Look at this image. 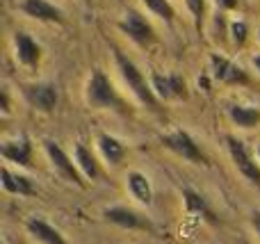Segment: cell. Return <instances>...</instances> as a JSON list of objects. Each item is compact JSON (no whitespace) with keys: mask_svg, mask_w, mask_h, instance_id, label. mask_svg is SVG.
Returning <instances> with one entry per match:
<instances>
[{"mask_svg":"<svg viewBox=\"0 0 260 244\" xmlns=\"http://www.w3.org/2000/svg\"><path fill=\"white\" fill-rule=\"evenodd\" d=\"M229 151H231V155H233V160H235L240 171H242L251 183L260 185V167L256 164V160L249 155L247 146H244L240 140H235V137H229Z\"/></svg>","mask_w":260,"mask_h":244,"instance_id":"277c9868","label":"cell"},{"mask_svg":"<svg viewBox=\"0 0 260 244\" xmlns=\"http://www.w3.org/2000/svg\"><path fill=\"white\" fill-rule=\"evenodd\" d=\"M153 89L162 96V98H169V96H185V80L180 76H153Z\"/></svg>","mask_w":260,"mask_h":244,"instance_id":"8fae6325","label":"cell"},{"mask_svg":"<svg viewBox=\"0 0 260 244\" xmlns=\"http://www.w3.org/2000/svg\"><path fill=\"white\" fill-rule=\"evenodd\" d=\"M121 30L126 32L130 39H135L137 44H148L153 39V30L146 21L142 18V14L128 12V16L121 21Z\"/></svg>","mask_w":260,"mask_h":244,"instance_id":"ba28073f","label":"cell"},{"mask_svg":"<svg viewBox=\"0 0 260 244\" xmlns=\"http://www.w3.org/2000/svg\"><path fill=\"white\" fill-rule=\"evenodd\" d=\"M258 155H260V149H258Z\"/></svg>","mask_w":260,"mask_h":244,"instance_id":"4316f807","label":"cell"},{"mask_svg":"<svg viewBox=\"0 0 260 244\" xmlns=\"http://www.w3.org/2000/svg\"><path fill=\"white\" fill-rule=\"evenodd\" d=\"M0 153H3L7 160H12V162L27 167V164H30L32 146H30V142L23 137V140H16V142H9V144H5L3 149H0Z\"/></svg>","mask_w":260,"mask_h":244,"instance_id":"4fadbf2b","label":"cell"},{"mask_svg":"<svg viewBox=\"0 0 260 244\" xmlns=\"http://www.w3.org/2000/svg\"><path fill=\"white\" fill-rule=\"evenodd\" d=\"M76 162H78V167L82 169V173H85L87 178H96V176H99V164H96L94 155H91L82 144L76 146Z\"/></svg>","mask_w":260,"mask_h":244,"instance_id":"d6986e66","label":"cell"},{"mask_svg":"<svg viewBox=\"0 0 260 244\" xmlns=\"http://www.w3.org/2000/svg\"><path fill=\"white\" fill-rule=\"evenodd\" d=\"M46 151H48L50 162H53V167L59 171V176L67 178L69 183H76V185H82L80 171L76 169L73 160H69V155L62 151V146H57L55 142H46Z\"/></svg>","mask_w":260,"mask_h":244,"instance_id":"5b68a950","label":"cell"},{"mask_svg":"<svg viewBox=\"0 0 260 244\" xmlns=\"http://www.w3.org/2000/svg\"><path fill=\"white\" fill-rule=\"evenodd\" d=\"M229 114L233 119L235 126L240 128H253L260 123V112L253 108H242V105H231L229 108Z\"/></svg>","mask_w":260,"mask_h":244,"instance_id":"9a60e30c","label":"cell"},{"mask_svg":"<svg viewBox=\"0 0 260 244\" xmlns=\"http://www.w3.org/2000/svg\"><path fill=\"white\" fill-rule=\"evenodd\" d=\"M0 176H3V187L7 192H12V194H21V196L32 194V185L25 176H14V173H9V169H3Z\"/></svg>","mask_w":260,"mask_h":244,"instance_id":"e0dca14e","label":"cell"},{"mask_svg":"<svg viewBox=\"0 0 260 244\" xmlns=\"http://www.w3.org/2000/svg\"><path fill=\"white\" fill-rule=\"evenodd\" d=\"M187 5H189V9H192L194 16L201 18V14H203V0H187Z\"/></svg>","mask_w":260,"mask_h":244,"instance_id":"603a6c76","label":"cell"},{"mask_svg":"<svg viewBox=\"0 0 260 244\" xmlns=\"http://www.w3.org/2000/svg\"><path fill=\"white\" fill-rule=\"evenodd\" d=\"M114 57H117L119 71H121L123 80L128 82V87L133 89V94L137 96V98L142 100L144 105H148V108H151L153 112H160V105H157L155 94H153V89L146 85V80H144V76L139 73V68L135 66L133 62H130V59L121 53V50H114Z\"/></svg>","mask_w":260,"mask_h":244,"instance_id":"6da1fadb","label":"cell"},{"mask_svg":"<svg viewBox=\"0 0 260 244\" xmlns=\"http://www.w3.org/2000/svg\"><path fill=\"white\" fill-rule=\"evenodd\" d=\"M23 12L32 18H41V21H55V23L62 21V12L57 7H53L50 3H46V0H25Z\"/></svg>","mask_w":260,"mask_h":244,"instance_id":"30bf717a","label":"cell"},{"mask_svg":"<svg viewBox=\"0 0 260 244\" xmlns=\"http://www.w3.org/2000/svg\"><path fill=\"white\" fill-rule=\"evenodd\" d=\"M128 187H130V194L144 205H151L153 201V190H151V183L144 173L139 171H130L128 173Z\"/></svg>","mask_w":260,"mask_h":244,"instance_id":"7c38bea8","label":"cell"},{"mask_svg":"<svg viewBox=\"0 0 260 244\" xmlns=\"http://www.w3.org/2000/svg\"><path fill=\"white\" fill-rule=\"evenodd\" d=\"M27 231H30L37 240H41L44 244H67L64 242V237L59 235L50 224H46L44 219H30V222H27Z\"/></svg>","mask_w":260,"mask_h":244,"instance_id":"5bb4252c","label":"cell"},{"mask_svg":"<svg viewBox=\"0 0 260 244\" xmlns=\"http://www.w3.org/2000/svg\"><path fill=\"white\" fill-rule=\"evenodd\" d=\"M231 32H233V41L235 44H244V39H247V25H244L242 21L240 23H233V25H231Z\"/></svg>","mask_w":260,"mask_h":244,"instance_id":"7402d4cb","label":"cell"},{"mask_svg":"<svg viewBox=\"0 0 260 244\" xmlns=\"http://www.w3.org/2000/svg\"><path fill=\"white\" fill-rule=\"evenodd\" d=\"M14 41H16V57L21 59L25 66H37V64H39V59H41L39 44H37V41H32L25 32H18V34L14 37Z\"/></svg>","mask_w":260,"mask_h":244,"instance_id":"9c48e42d","label":"cell"},{"mask_svg":"<svg viewBox=\"0 0 260 244\" xmlns=\"http://www.w3.org/2000/svg\"><path fill=\"white\" fill-rule=\"evenodd\" d=\"M25 98L39 112H53L57 105V89L53 85H27Z\"/></svg>","mask_w":260,"mask_h":244,"instance_id":"8992f818","label":"cell"},{"mask_svg":"<svg viewBox=\"0 0 260 244\" xmlns=\"http://www.w3.org/2000/svg\"><path fill=\"white\" fill-rule=\"evenodd\" d=\"M251 222H253V226H256V231L260 233V210H258V213H253V217H251Z\"/></svg>","mask_w":260,"mask_h":244,"instance_id":"d4e9b609","label":"cell"},{"mask_svg":"<svg viewBox=\"0 0 260 244\" xmlns=\"http://www.w3.org/2000/svg\"><path fill=\"white\" fill-rule=\"evenodd\" d=\"M105 217H108L110 222H114L117 226H123V228L142 226L139 217L133 213V210H128V208H108V210H105Z\"/></svg>","mask_w":260,"mask_h":244,"instance_id":"ac0fdd59","label":"cell"},{"mask_svg":"<svg viewBox=\"0 0 260 244\" xmlns=\"http://www.w3.org/2000/svg\"><path fill=\"white\" fill-rule=\"evenodd\" d=\"M0 103H3V112L7 114V112H9V96H7V89L0 91Z\"/></svg>","mask_w":260,"mask_h":244,"instance_id":"cb8c5ba5","label":"cell"},{"mask_svg":"<svg viewBox=\"0 0 260 244\" xmlns=\"http://www.w3.org/2000/svg\"><path fill=\"white\" fill-rule=\"evenodd\" d=\"M99 146H101V151H103L105 160H108L110 164H119L123 160V155H126L123 144L119 140H114V137H110V135H101L99 137Z\"/></svg>","mask_w":260,"mask_h":244,"instance_id":"2e32d148","label":"cell"},{"mask_svg":"<svg viewBox=\"0 0 260 244\" xmlns=\"http://www.w3.org/2000/svg\"><path fill=\"white\" fill-rule=\"evenodd\" d=\"M183 196H185V201H187V208L192 210V213H201L203 217L208 219V222H215V215H212V210L208 208V203L197 194V192L185 190V192H183Z\"/></svg>","mask_w":260,"mask_h":244,"instance_id":"ffe728a7","label":"cell"},{"mask_svg":"<svg viewBox=\"0 0 260 244\" xmlns=\"http://www.w3.org/2000/svg\"><path fill=\"white\" fill-rule=\"evenodd\" d=\"M144 5H146L155 16L165 18V21H171V18H174V9H171V5L167 3V0H144Z\"/></svg>","mask_w":260,"mask_h":244,"instance_id":"44dd1931","label":"cell"},{"mask_svg":"<svg viewBox=\"0 0 260 244\" xmlns=\"http://www.w3.org/2000/svg\"><path fill=\"white\" fill-rule=\"evenodd\" d=\"M253 64H256V68L260 71V55H258V57H253Z\"/></svg>","mask_w":260,"mask_h":244,"instance_id":"484cf974","label":"cell"},{"mask_svg":"<svg viewBox=\"0 0 260 244\" xmlns=\"http://www.w3.org/2000/svg\"><path fill=\"white\" fill-rule=\"evenodd\" d=\"M87 100L94 108H114V110H123L121 98L117 96L112 82L105 78V73L94 71V76L87 82Z\"/></svg>","mask_w":260,"mask_h":244,"instance_id":"7a4b0ae2","label":"cell"},{"mask_svg":"<svg viewBox=\"0 0 260 244\" xmlns=\"http://www.w3.org/2000/svg\"><path fill=\"white\" fill-rule=\"evenodd\" d=\"M162 144L167 149H171L174 153H178L183 160H189V162H206L203 153L199 151V146L192 142V137L183 130H176L171 135H165L162 137Z\"/></svg>","mask_w":260,"mask_h":244,"instance_id":"3957f363","label":"cell"},{"mask_svg":"<svg viewBox=\"0 0 260 244\" xmlns=\"http://www.w3.org/2000/svg\"><path fill=\"white\" fill-rule=\"evenodd\" d=\"M210 59H212V66H215V76L219 78L221 82H226V85H247L249 82L247 73L240 66H235L233 62L219 57V55H212Z\"/></svg>","mask_w":260,"mask_h":244,"instance_id":"52a82bcc","label":"cell"}]
</instances>
